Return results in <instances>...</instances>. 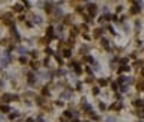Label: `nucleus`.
Masks as SVG:
<instances>
[{"label": "nucleus", "instance_id": "3", "mask_svg": "<svg viewBox=\"0 0 144 122\" xmlns=\"http://www.w3.org/2000/svg\"><path fill=\"white\" fill-rule=\"evenodd\" d=\"M69 96H71V93H69V92H63L61 98H62V99H66V98H69Z\"/></svg>", "mask_w": 144, "mask_h": 122}, {"label": "nucleus", "instance_id": "1", "mask_svg": "<svg viewBox=\"0 0 144 122\" xmlns=\"http://www.w3.org/2000/svg\"><path fill=\"white\" fill-rule=\"evenodd\" d=\"M89 12L94 14V13L97 12V6H95V4H89Z\"/></svg>", "mask_w": 144, "mask_h": 122}, {"label": "nucleus", "instance_id": "2", "mask_svg": "<svg viewBox=\"0 0 144 122\" xmlns=\"http://www.w3.org/2000/svg\"><path fill=\"white\" fill-rule=\"evenodd\" d=\"M0 111H3V112H9V111H10V108H9L7 105H2V106H0Z\"/></svg>", "mask_w": 144, "mask_h": 122}, {"label": "nucleus", "instance_id": "5", "mask_svg": "<svg viewBox=\"0 0 144 122\" xmlns=\"http://www.w3.org/2000/svg\"><path fill=\"white\" fill-rule=\"evenodd\" d=\"M63 56H65V58H69V56H71V50H65V52H63Z\"/></svg>", "mask_w": 144, "mask_h": 122}, {"label": "nucleus", "instance_id": "8", "mask_svg": "<svg viewBox=\"0 0 144 122\" xmlns=\"http://www.w3.org/2000/svg\"><path fill=\"white\" fill-rule=\"evenodd\" d=\"M75 71H76V73H81V67L78 65H75Z\"/></svg>", "mask_w": 144, "mask_h": 122}, {"label": "nucleus", "instance_id": "9", "mask_svg": "<svg viewBox=\"0 0 144 122\" xmlns=\"http://www.w3.org/2000/svg\"><path fill=\"white\" fill-rule=\"evenodd\" d=\"M112 89H114V91L118 89V85H117V83H112Z\"/></svg>", "mask_w": 144, "mask_h": 122}, {"label": "nucleus", "instance_id": "6", "mask_svg": "<svg viewBox=\"0 0 144 122\" xmlns=\"http://www.w3.org/2000/svg\"><path fill=\"white\" fill-rule=\"evenodd\" d=\"M2 66H7V59H2Z\"/></svg>", "mask_w": 144, "mask_h": 122}, {"label": "nucleus", "instance_id": "4", "mask_svg": "<svg viewBox=\"0 0 144 122\" xmlns=\"http://www.w3.org/2000/svg\"><path fill=\"white\" fill-rule=\"evenodd\" d=\"M105 122H115V118H114V116H108V118L105 119Z\"/></svg>", "mask_w": 144, "mask_h": 122}, {"label": "nucleus", "instance_id": "7", "mask_svg": "<svg viewBox=\"0 0 144 122\" xmlns=\"http://www.w3.org/2000/svg\"><path fill=\"white\" fill-rule=\"evenodd\" d=\"M102 45H104V46H105L107 49H108V47H110V46H108V40H105V39L102 40Z\"/></svg>", "mask_w": 144, "mask_h": 122}]
</instances>
